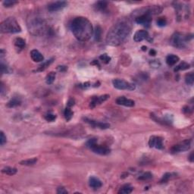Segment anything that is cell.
Here are the masks:
<instances>
[{
    "label": "cell",
    "instance_id": "obj_1",
    "mask_svg": "<svg viewBox=\"0 0 194 194\" xmlns=\"http://www.w3.org/2000/svg\"><path fill=\"white\" fill-rule=\"evenodd\" d=\"M131 32V26L127 20H120L109 29L106 36L108 45L117 46L127 39Z\"/></svg>",
    "mask_w": 194,
    "mask_h": 194
},
{
    "label": "cell",
    "instance_id": "obj_2",
    "mask_svg": "<svg viewBox=\"0 0 194 194\" xmlns=\"http://www.w3.org/2000/svg\"><path fill=\"white\" fill-rule=\"evenodd\" d=\"M70 27L74 36L80 41H88L93 33L92 24L86 17H75L71 21Z\"/></svg>",
    "mask_w": 194,
    "mask_h": 194
},
{
    "label": "cell",
    "instance_id": "obj_3",
    "mask_svg": "<svg viewBox=\"0 0 194 194\" xmlns=\"http://www.w3.org/2000/svg\"><path fill=\"white\" fill-rule=\"evenodd\" d=\"M27 27L29 32L35 36L49 33L50 32V29H48L45 20L37 15H31L28 18Z\"/></svg>",
    "mask_w": 194,
    "mask_h": 194
},
{
    "label": "cell",
    "instance_id": "obj_4",
    "mask_svg": "<svg viewBox=\"0 0 194 194\" xmlns=\"http://www.w3.org/2000/svg\"><path fill=\"white\" fill-rule=\"evenodd\" d=\"M0 30L2 33H17L21 31V27L15 17H9L1 23Z\"/></svg>",
    "mask_w": 194,
    "mask_h": 194
},
{
    "label": "cell",
    "instance_id": "obj_5",
    "mask_svg": "<svg viewBox=\"0 0 194 194\" xmlns=\"http://www.w3.org/2000/svg\"><path fill=\"white\" fill-rule=\"evenodd\" d=\"M86 147L90 148L93 153L99 154V155H108L111 152V149L107 147H104V146L97 144V140L95 138L89 140L87 142H86Z\"/></svg>",
    "mask_w": 194,
    "mask_h": 194
},
{
    "label": "cell",
    "instance_id": "obj_6",
    "mask_svg": "<svg viewBox=\"0 0 194 194\" xmlns=\"http://www.w3.org/2000/svg\"><path fill=\"white\" fill-rule=\"evenodd\" d=\"M188 40L189 39L187 36L182 34L181 33H175L171 37V43L175 47L178 48V49H183V48L186 47Z\"/></svg>",
    "mask_w": 194,
    "mask_h": 194
},
{
    "label": "cell",
    "instance_id": "obj_7",
    "mask_svg": "<svg viewBox=\"0 0 194 194\" xmlns=\"http://www.w3.org/2000/svg\"><path fill=\"white\" fill-rule=\"evenodd\" d=\"M112 84L114 86V88L118 89V90H134L136 89L135 84H132V83L127 82L124 80H121V79H114L112 80Z\"/></svg>",
    "mask_w": 194,
    "mask_h": 194
},
{
    "label": "cell",
    "instance_id": "obj_8",
    "mask_svg": "<svg viewBox=\"0 0 194 194\" xmlns=\"http://www.w3.org/2000/svg\"><path fill=\"white\" fill-rule=\"evenodd\" d=\"M191 146V141L190 140H183L182 142L177 143V144L175 145L174 147L171 149V152L173 154L175 153H181V152H185L189 150Z\"/></svg>",
    "mask_w": 194,
    "mask_h": 194
},
{
    "label": "cell",
    "instance_id": "obj_9",
    "mask_svg": "<svg viewBox=\"0 0 194 194\" xmlns=\"http://www.w3.org/2000/svg\"><path fill=\"white\" fill-rule=\"evenodd\" d=\"M149 146L151 148H155L158 149H163V139L160 136H153L149 138Z\"/></svg>",
    "mask_w": 194,
    "mask_h": 194
},
{
    "label": "cell",
    "instance_id": "obj_10",
    "mask_svg": "<svg viewBox=\"0 0 194 194\" xmlns=\"http://www.w3.org/2000/svg\"><path fill=\"white\" fill-rule=\"evenodd\" d=\"M68 2L65 1H58L50 3L48 5V10L50 12H56V11H60L62 9L67 6Z\"/></svg>",
    "mask_w": 194,
    "mask_h": 194
},
{
    "label": "cell",
    "instance_id": "obj_11",
    "mask_svg": "<svg viewBox=\"0 0 194 194\" xmlns=\"http://www.w3.org/2000/svg\"><path fill=\"white\" fill-rule=\"evenodd\" d=\"M147 39L148 41L151 42L152 39L149 36V33L145 30H137L134 36V40L136 43H140V42Z\"/></svg>",
    "mask_w": 194,
    "mask_h": 194
},
{
    "label": "cell",
    "instance_id": "obj_12",
    "mask_svg": "<svg viewBox=\"0 0 194 194\" xmlns=\"http://www.w3.org/2000/svg\"><path fill=\"white\" fill-rule=\"evenodd\" d=\"M109 97H110L109 95H103L101 96H93V98H92L90 104V107L93 108L94 107H96L97 105H99V104L102 103L103 102L106 101L107 99H109Z\"/></svg>",
    "mask_w": 194,
    "mask_h": 194
},
{
    "label": "cell",
    "instance_id": "obj_13",
    "mask_svg": "<svg viewBox=\"0 0 194 194\" xmlns=\"http://www.w3.org/2000/svg\"><path fill=\"white\" fill-rule=\"evenodd\" d=\"M116 103L119 106H124L126 107H134L135 102L130 99H127L124 96H120L116 99Z\"/></svg>",
    "mask_w": 194,
    "mask_h": 194
},
{
    "label": "cell",
    "instance_id": "obj_14",
    "mask_svg": "<svg viewBox=\"0 0 194 194\" xmlns=\"http://www.w3.org/2000/svg\"><path fill=\"white\" fill-rule=\"evenodd\" d=\"M84 121H86V123L90 124V125H92L93 127H98V128H100V129L105 130L108 129L110 127V124L108 123H103V122H99V121H94V120H91V119L89 118H84Z\"/></svg>",
    "mask_w": 194,
    "mask_h": 194
},
{
    "label": "cell",
    "instance_id": "obj_15",
    "mask_svg": "<svg viewBox=\"0 0 194 194\" xmlns=\"http://www.w3.org/2000/svg\"><path fill=\"white\" fill-rule=\"evenodd\" d=\"M30 57L35 62H41L44 60V57L43 55L37 50H33L30 52Z\"/></svg>",
    "mask_w": 194,
    "mask_h": 194
},
{
    "label": "cell",
    "instance_id": "obj_16",
    "mask_svg": "<svg viewBox=\"0 0 194 194\" xmlns=\"http://www.w3.org/2000/svg\"><path fill=\"white\" fill-rule=\"evenodd\" d=\"M89 184H90V187L93 188V189H98V188H100L102 186V181L99 178H97L96 177H90Z\"/></svg>",
    "mask_w": 194,
    "mask_h": 194
},
{
    "label": "cell",
    "instance_id": "obj_17",
    "mask_svg": "<svg viewBox=\"0 0 194 194\" xmlns=\"http://www.w3.org/2000/svg\"><path fill=\"white\" fill-rule=\"evenodd\" d=\"M180 60L178 56H175V55H168L166 57V63L169 66H173L175 65L176 63Z\"/></svg>",
    "mask_w": 194,
    "mask_h": 194
},
{
    "label": "cell",
    "instance_id": "obj_18",
    "mask_svg": "<svg viewBox=\"0 0 194 194\" xmlns=\"http://www.w3.org/2000/svg\"><path fill=\"white\" fill-rule=\"evenodd\" d=\"M108 6V2L106 1H99L94 5V8L96 11H104L107 9Z\"/></svg>",
    "mask_w": 194,
    "mask_h": 194
},
{
    "label": "cell",
    "instance_id": "obj_19",
    "mask_svg": "<svg viewBox=\"0 0 194 194\" xmlns=\"http://www.w3.org/2000/svg\"><path fill=\"white\" fill-rule=\"evenodd\" d=\"M21 103V100L20 98H18V97H13V98L8 102L7 106H8L9 108H15V107H17V106H20Z\"/></svg>",
    "mask_w": 194,
    "mask_h": 194
},
{
    "label": "cell",
    "instance_id": "obj_20",
    "mask_svg": "<svg viewBox=\"0 0 194 194\" xmlns=\"http://www.w3.org/2000/svg\"><path fill=\"white\" fill-rule=\"evenodd\" d=\"M134 190V188L132 187L131 186L130 184H125L120 189V190L118 191L119 194H129L130 193H132Z\"/></svg>",
    "mask_w": 194,
    "mask_h": 194
},
{
    "label": "cell",
    "instance_id": "obj_21",
    "mask_svg": "<svg viewBox=\"0 0 194 194\" xmlns=\"http://www.w3.org/2000/svg\"><path fill=\"white\" fill-rule=\"evenodd\" d=\"M15 45L17 48H19L20 50H23L25 47V40L24 39H22L21 37H17L15 40Z\"/></svg>",
    "mask_w": 194,
    "mask_h": 194
},
{
    "label": "cell",
    "instance_id": "obj_22",
    "mask_svg": "<svg viewBox=\"0 0 194 194\" xmlns=\"http://www.w3.org/2000/svg\"><path fill=\"white\" fill-rule=\"evenodd\" d=\"M102 38V28L100 26H96L94 30V39L96 41L99 42Z\"/></svg>",
    "mask_w": 194,
    "mask_h": 194
},
{
    "label": "cell",
    "instance_id": "obj_23",
    "mask_svg": "<svg viewBox=\"0 0 194 194\" xmlns=\"http://www.w3.org/2000/svg\"><path fill=\"white\" fill-rule=\"evenodd\" d=\"M2 172L8 175H15L17 173V169L15 168H11V167H5V168H2Z\"/></svg>",
    "mask_w": 194,
    "mask_h": 194
},
{
    "label": "cell",
    "instance_id": "obj_24",
    "mask_svg": "<svg viewBox=\"0 0 194 194\" xmlns=\"http://www.w3.org/2000/svg\"><path fill=\"white\" fill-rule=\"evenodd\" d=\"M185 82H186V84H188V85H190V86L193 85L194 74L193 73V72H190V73H188L187 74H186Z\"/></svg>",
    "mask_w": 194,
    "mask_h": 194
},
{
    "label": "cell",
    "instance_id": "obj_25",
    "mask_svg": "<svg viewBox=\"0 0 194 194\" xmlns=\"http://www.w3.org/2000/svg\"><path fill=\"white\" fill-rule=\"evenodd\" d=\"M190 65L188 64V63L185 62H181L180 65H178L177 67L175 68V71H184V70H187L190 68Z\"/></svg>",
    "mask_w": 194,
    "mask_h": 194
},
{
    "label": "cell",
    "instance_id": "obj_26",
    "mask_svg": "<svg viewBox=\"0 0 194 194\" xmlns=\"http://www.w3.org/2000/svg\"><path fill=\"white\" fill-rule=\"evenodd\" d=\"M56 73L52 71L47 74L46 78H45V82L47 84H52V83L55 81V79H56Z\"/></svg>",
    "mask_w": 194,
    "mask_h": 194
},
{
    "label": "cell",
    "instance_id": "obj_27",
    "mask_svg": "<svg viewBox=\"0 0 194 194\" xmlns=\"http://www.w3.org/2000/svg\"><path fill=\"white\" fill-rule=\"evenodd\" d=\"M53 62V58H51L50 60L46 61L45 62H43L41 65H39V67L38 68V69L37 70V71H43L44 70H45L47 68V67H49L51 64Z\"/></svg>",
    "mask_w": 194,
    "mask_h": 194
},
{
    "label": "cell",
    "instance_id": "obj_28",
    "mask_svg": "<svg viewBox=\"0 0 194 194\" xmlns=\"http://www.w3.org/2000/svg\"><path fill=\"white\" fill-rule=\"evenodd\" d=\"M37 162V158H33V159H30L23 160L20 162V164L22 165H33L36 164V162Z\"/></svg>",
    "mask_w": 194,
    "mask_h": 194
},
{
    "label": "cell",
    "instance_id": "obj_29",
    "mask_svg": "<svg viewBox=\"0 0 194 194\" xmlns=\"http://www.w3.org/2000/svg\"><path fill=\"white\" fill-rule=\"evenodd\" d=\"M73 112L71 110V108L69 107H68L65 109V112H64V115H65V118L66 119V121H70L72 117H73Z\"/></svg>",
    "mask_w": 194,
    "mask_h": 194
},
{
    "label": "cell",
    "instance_id": "obj_30",
    "mask_svg": "<svg viewBox=\"0 0 194 194\" xmlns=\"http://www.w3.org/2000/svg\"><path fill=\"white\" fill-rule=\"evenodd\" d=\"M153 177V175L150 172H146L144 174H142V175H140L138 177V180L140 181H148V180L151 179Z\"/></svg>",
    "mask_w": 194,
    "mask_h": 194
},
{
    "label": "cell",
    "instance_id": "obj_31",
    "mask_svg": "<svg viewBox=\"0 0 194 194\" xmlns=\"http://www.w3.org/2000/svg\"><path fill=\"white\" fill-rule=\"evenodd\" d=\"M99 59L105 64H108V63L110 62L111 57H109L107 54H102L99 56Z\"/></svg>",
    "mask_w": 194,
    "mask_h": 194
},
{
    "label": "cell",
    "instance_id": "obj_32",
    "mask_svg": "<svg viewBox=\"0 0 194 194\" xmlns=\"http://www.w3.org/2000/svg\"><path fill=\"white\" fill-rule=\"evenodd\" d=\"M172 177V174L171 173H166L163 175L162 180H161V183H167L169 180Z\"/></svg>",
    "mask_w": 194,
    "mask_h": 194
},
{
    "label": "cell",
    "instance_id": "obj_33",
    "mask_svg": "<svg viewBox=\"0 0 194 194\" xmlns=\"http://www.w3.org/2000/svg\"><path fill=\"white\" fill-rule=\"evenodd\" d=\"M45 119L47 121L52 122V121H54L56 119V115L54 114H52V113H48V114L45 115Z\"/></svg>",
    "mask_w": 194,
    "mask_h": 194
},
{
    "label": "cell",
    "instance_id": "obj_34",
    "mask_svg": "<svg viewBox=\"0 0 194 194\" xmlns=\"http://www.w3.org/2000/svg\"><path fill=\"white\" fill-rule=\"evenodd\" d=\"M9 72H10V70H9V67L6 66V65H5L2 61V62H1V73L3 74L9 73Z\"/></svg>",
    "mask_w": 194,
    "mask_h": 194
},
{
    "label": "cell",
    "instance_id": "obj_35",
    "mask_svg": "<svg viewBox=\"0 0 194 194\" xmlns=\"http://www.w3.org/2000/svg\"><path fill=\"white\" fill-rule=\"evenodd\" d=\"M167 24V21L165 17H159L157 20V25L159 27H165Z\"/></svg>",
    "mask_w": 194,
    "mask_h": 194
},
{
    "label": "cell",
    "instance_id": "obj_36",
    "mask_svg": "<svg viewBox=\"0 0 194 194\" xmlns=\"http://www.w3.org/2000/svg\"><path fill=\"white\" fill-rule=\"evenodd\" d=\"M17 2L16 1H11V0H6L3 2V5L5 7H11L13 6L14 5L16 4Z\"/></svg>",
    "mask_w": 194,
    "mask_h": 194
},
{
    "label": "cell",
    "instance_id": "obj_37",
    "mask_svg": "<svg viewBox=\"0 0 194 194\" xmlns=\"http://www.w3.org/2000/svg\"><path fill=\"white\" fill-rule=\"evenodd\" d=\"M1 136H0V144L1 146H4V144L7 142V138L5 135L4 134L3 131H1Z\"/></svg>",
    "mask_w": 194,
    "mask_h": 194
},
{
    "label": "cell",
    "instance_id": "obj_38",
    "mask_svg": "<svg viewBox=\"0 0 194 194\" xmlns=\"http://www.w3.org/2000/svg\"><path fill=\"white\" fill-rule=\"evenodd\" d=\"M68 191L66 190H65V187H58V189H57V193L58 194H67L68 193Z\"/></svg>",
    "mask_w": 194,
    "mask_h": 194
},
{
    "label": "cell",
    "instance_id": "obj_39",
    "mask_svg": "<svg viewBox=\"0 0 194 194\" xmlns=\"http://www.w3.org/2000/svg\"><path fill=\"white\" fill-rule=\"evenodd\" d=\"M68 107H71V106H73L74 105V99H73V98H70L69 100H68Z\"/></svg>",
    "mask_w": 194,
    "mask_h": 194
},
{
    "label": "cell",
    "instance_id": "obj_40",
    "mask_svg": "<svg viewBox=\"0 0 194 194\" xmlns=\"http://www.w3.org/2000/svg\"><path fill=\"white\" fill-rule=\"evenodd\" d=\"M58 71L64 72V71H65L66 70H67V67H66V66H58Z\"/></svg>",
    "mask_w": 194,
    "mask_h": 194
},
{
    "label": "cell",
    "instance_id": "obj_41",
    "mask_svg": "<svg viewBox=\"0 0 194 194\" xmlns=\"http://www.w3.org/2000/svg\"><path fill=\"white\" fill-rule=\"evenodd\" d=\"M149 55H150V56H155V55H156V52H155V51L154 50H150V52H149Z\"/></svg>",
    "mask_w": 194,
    "mask_h": 194
},
{
    "label": "cell",
    "instance_id": "obj_42",
    "mask_svg": "<svg viewBox=\"0 0 194 194\" xmlns=\"http://www.w3.org/2000/svg\"><path fill=\"white\" fill-rule=\"evenodd\" d=\"M189 159H190V161L191 162H193V153H191V154H190V157H189Z\"/></svg>",
    "mask_w": 194,
    "mask_h": 194
},
{
    "label": "cell",
    "instance_id": "obj_43",
    "mask_svg": "<svg viewBox=\"0 0 194 194\" xmlns=\"http://www.w3.org/2000/svg\"><path fill=\"white\" fill-rule=\"evenodd\" d=\"M147 46H142V51H146L147 50Z\"/></svg>",
    "mask_w": 194,
    "mask_h": 194
}]
</instances>
